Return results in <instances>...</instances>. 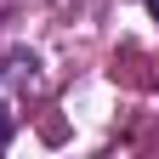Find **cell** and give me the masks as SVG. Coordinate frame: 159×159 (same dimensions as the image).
<instances>
[{"label": "cell", "mask_w": 159, "mask_h": 159, "mask_svg": "<svg viewBox=\"0 0 159 159\" xmlns=\"http://www.w3.org/2000/svg\"><path fill=\"white\" fill-rule=\"evenodd\" d=\"M11 148V114H6V102H0V153Z\"/></svg>", "instance_id": "1"}, {"label": "cell", "mask_w": 159, "mask_h": 159, "mask_svg": "<svg viewBox=\"0 0 159 159\" xmlns=\"http://www.w3.org/2000/svg\"><path fill=\"white\" fill-rule=\"evenodd\" d=\"M142 6H148V17H153V23H159V0H142Z\"/></svg>", "instance_id": "2"}]
</instances>
